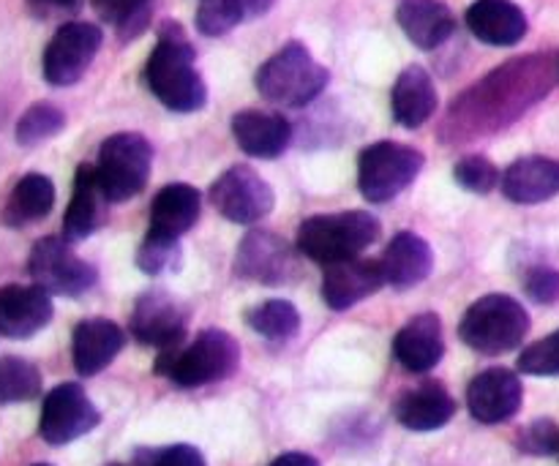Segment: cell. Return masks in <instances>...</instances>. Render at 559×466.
I'll use <instances>...</instances> for the list:
<instances>
[{"label": "cell", "mask_w": 559, "mask_h": 466, "mask_svg": "<svg viewBox=\"0 0 559 466\" xmlns=\"http://www.w3.org/2000/svg\"><path fill=\"white\" fill-rule=\"evenodd\" d=\"M557 80L559 60L555 55L538 52L508 60L451 104L440 126L442 142L462 145L508 129L530 107L544 101Z\"/></svg>", "instance_id": "6da1fadb"}, {"label": "cell", "mask_w": 559, "mask_h": 466, "mask_svg": "<svg viewBox=\"0 0 559 466\" xmlns=\"http://www.w3.org/2000/svg\"><path fill=\"white\" fill-rule=\"evenodd\" d=\"M145 85L173 112L205 107V80L197 71V52L180 22L167 20L158 27L156 47L145 63Z\"/></svg>", "instance_id": "7a4b0ae2"}, {"label": "cell", "mask_w": 559, "mask_h": 466, "mask_svg": "<svg viewBox=\"0 0 559 466\" xmlns=\"http://www.w3.org/2000/svg\"><path fill=\"white\" fill-rule=\"evenodd\" d=\"M240 366V347L229 333L207 327L194 342L158 353L156 371L178 387H202L233 377Z\"/></svg>", "instance_id": "3957f363"}, {"label": "cell", "mask_w": 559, "mask_h": 466, "mask_svg": "<svg viewBox=\"0 0 559 466\" xmlns=\"http://www.w3.org/2000/svg\"><path fill=\"white\" fill-rule=\"evenodd\" d=\"M331 82V71L317 63L309 47L289 41L257 69L254 85L262 98L278 107H306Z\"/></svg>", "instance_id": "277c9868"}, {"label": "cell", "mask_w": 559, "mask_h": 466, "mask_svg": "<svg viewBox=\"0 0 559 466\" xmlns=\"http://www.w3.org/2000/svg\"><path fill=\"white\" fill-rule=\"evenodd\" d=\"M382 227L377 216L366 211L322 213L306 218L298 227V251L320 265L353 260L380 240Z\"/></svg>", "instance_id": "5b68a950"}, {"label": "cell", "mask_w": 559, "mask_h": 466, "mask_svg": "<svg viewBox=\"0 0 559 466\" xmlns=\"http://www.w3.org/2000/svg\"><path fill=\"white\" fill-rule=\"evenodd\" d=\"M530 333V314L511 295H486L462 316L459 336L480 355H506L522 347Z\"/></svg>", "instance_id": "8992f818"}, {"label": "cell", "mask_w": 559, "mask_h": 466, "mask_svg": "<svg viewBox=\"0 0 559 466\" xmlns=\"http://www.w3.org/2000/svg\"><path fill=\"white\" fill-rule=\"evenodd\" d=\"M153 147L136 131H120L107 136L98 147L96 167L98 186H102L107 202H126L145 189L151 178Z\"/></svg>", "instance_id": "52a82bcc"}, {"label": "cell", "mask_w": 559, "mask_h": 466, "mask_svg": "<svg viewBox=\"0 0 559 466\" xmlns=\"http://www.w3.org/2000/svg\"><path fill=\"white\" fill-rule=\"evenodd\" d=\"M424 169V153L402 142H374L358 158V189L374 205L391 202L415 183Z\"/></svg>", "instance_id": "ba28073f"}, {"label": "cell", "mask_w": 559, "mask_h": 466, "mask_svg": "<svg viewBox=\"0 0 559 466\" xmlns=\"http://www.w3.org/2000/svg\"><path fill=\"white\" fill-rule=\"evenodd\" d=\"M27 271L36 287L60 298H80L96 284L98 273L91 262L71 251L69 240L41 238L31 251Z\"/></svg>", "instance_id": "9c48e42d"}, {"label": "cell", "mask_w": 559, "mask_h": 466, "mask_svg": "<svg viewBox=\"0 0 559 466\" xmlns=\"http://www.w3.org/2000/svg\"><path fill=\"white\" fill-rule=\"evenodd\" d=\"M104 41L102 27L93 22H66L44 49V80L55 87H69L85 76Z\"/></svg>", "instance_id": "30bf717a"}, {"label": "cell", "mask_w": 559, "mask_h": 466, "mask_svg": "<svg viewBox=\"0 0 559 466\" xmlns=\"http://www.w3.org/2000/svg\"><path fill=\"white\" fill-rule=\"evenodd\" d=\"M211 202L227 222L257 224L273 211L276 194L265 178L246 164H235L211 186Z\"/></svg>", "instance_id": "8fae6325"}, {"label": "cell", "mask_w": 559, "mask_h": 466, "mask_svg": "<svg viewBox=\"0 0 559 466\" xmlns=\"http://www.w3.org/2000/svg\"><path fill=\"white\" fill-rule=\"evenodd\" d=\"M98 420H102V415L93 407L87 393L74 382H66V385L49 391L44 398L38 431L49 445H69V442L91 434Z\"/></svg>", "instance_id": "7c38bea8"}, {"label": "cell", "mask_w": 559, "mask_h": 466, "mask_svg": "<svg viewBox=\"0 0 559 466\" xmlns=\"http://www.w3.org/2000/svg\"><path fill=\"white\" fill-rule=\"evenodd\" d=\"M186 325H189L186 306L169 292H162V289H151V292L140 295L129 320L131 336L145 344V347L158 349V353L180 347L186 336Z\"/></svg>", "instance_id": "4fadbf2b"}, {"label": "cell", "mask_w": 559, "mask_h": 466, "mask_svg": "<svg viewBox=\"0 0 559 466\" xmlns=\"http://www.w3.org/2000/svg\"><path fill=\"white\" fill-rule=\"evenodd\" d=\"M524 387L511 369H486L467 387V407L478 423H506L522 409Z\"/></svg>", "instance_id": "5bb4252c"}, {"label": "cell", "mask_w": 559, "mask_h": 466, "mask_svg": "<svg viewBox=\"0 0 559 466\" xmlns=\"http://www.w3.org/2000/svg\"><path fill=\"white\" fill-rule=\"evenodd\" d=\"M235 273L246 282L276 287L293 276V254L278 235L267 229H254L243 238L235 254Z\"/></svg>", "instance_id": "9a60e30c"}, {"label": "cell", "mask_w": 559, "mask_h": 466, "mask_svg": "<svg viewBox=\"0 0 559 466\" xmlns=\"http://www.w3.org/2000/svg\"><path fill=\"white\" fill-rule=\"evenodd\" d=\"M382 284H385V276H382L380 260L353 256V260L333 262V265L325 267V276H322V300L333 311H347L353 306H358L360 300L371 298Z\"/></svg>", "instance_id": "2e32d148"}, {"label": "cell", "mask_w": 559, "mask_h": 466, "mask_svg": "<svg viewBox=\"0 0 559 466\" xmlns=\"http://www.w3.org/2000/svg\"><path fill=\"white\" fill-rule=\"evenodd\" d=\"M52 320V298L41 287L9 284L0 289V336L31 338Z\"/></svg>", "instance_id": "e0dca14e"}, {"label": "cell", "mask_w": 559, "mask_h": 466, "mask_svg": "<svg viewBox=\"0 0 559 466\" xmlns=\"http://www.w3.org/2000/svg\"><path fill=\"white\" fill-rule=\"evenodd\" d=\"M464 20L469 33L489 47H513L530 31L527 14L513 0H475Z\"/></svg>", "instance_id": "ac0fdd59"}, {"label": "cell", "mask_w": 559, "mask_h": 466, "mask_svg": "<svg viewBox=\"0 0 559 466\" xmlns=\"http://www.w3.org/2000/svg\"><path fill=\"white\" fill-rule=\"evenodd\" d=\"M393 355L413 374H426V371L435 369L445 355L440 316L431 314V311L413 316L393 338Z\"/></svg>", "instance_id": "d6986e66"}, {"label": "cell", "mask_w": 559, "mask_h": 466, "mask_svg": "<svg viewBox=\"0 0 559 466\" xmlns=\"http://www.w3.org/2000/svg\"><path fill=\"white\" fill-rule=\"evenodd\" d=\"M233 136L243 153L254 158H278L289 147L293 126L278 112L243 109L233 115Z\"/></svg>", "instance_id": "ffe728a7"}, {"label": "cell", "mask_w": 559, "mask_h": 466, "mask_svg": "<svg viewBox=\"0 0 559 466\" xmlns=\"http://www.w3.org/2000/svg\"><path fill=\"white\" fill-rule=\"evenodd\" d=\"M502 194L516 205H538L559 194V162L546 156H527L502 172Z\"/></svg>", "instance_id": "44dd1931"}, {"label": "cell", "mask_w": 559, "mask_h": 466, "mask_svg": "<svg viewBox=\"0 0 559 466\" xmlns=\"http://www.w3.org/2000/svg\"><path fill=\"white\" fill-rule=\"evenodd\" d=\"M385 284L396 289H413L424 284L435 271V254L431 246L415 232H399L385 246V254L380 260Z\"/></svg>", "instance_id": "7402d4cb"}, {"label": "cell", "mask_w": 559, "mask_h": 466, "mask_svg": "<svg viewBox=\"0 0 559 466\" xmlns=\"http://www.w3.org/2000/svg\"><path fill=\"white\" fill-rule=\"evenodd\" d=\"M107 196L98 186L96 167L82 164L74 175V191H71L69 211L63 216V240L76 243L96 232L104 224V211H107Z\"/></svg>", "instance_id": "603a6c76"}, {"label": "cell", "mask_w": 559, "mask_h": 466, "mask_svg": "<svg viewBox=\"0 0 559 466\" xmlns=\"http://www.w3.org/2000/svg\"><path fill=\"white\" fill-rule=\"evenodd\" d=\"M399 27L418 49H437L456 33V16L442 0H402Z\"/></svg>", "instance_id": "cb8c5ba5"}, {"label": "cell", "mask_w": 559, "mask_h": 466, "mask_svg": "<svg viewBox=\"0 0 559 466\" xmlns=\"http://www.w3.org/2000/svg\"><path fill=\"white\" fill-rule=\"evenodd\" d=\"M393 118L404 129H420L437 112V87L424 65H407L391 91Z\"/></svg>", "instance_id": "d4e9b609"}, {"label": "cell", "mask_w": 559, "mask_h": 466, "mask_svg": "<svg viewBox=\"0 0 559 466\" xmlns=\"http://www.w3.org/2000/svg\"><path fill=\"white\" fill-rule=\"evenodd\" d=\"M126 336L112 320H82L74 327L71 338V355H74V369L82 377H93L107 369L118 353L123 349Z\"/></svg>", "instance_id": "484cf974"}, {"label": "cell", "mask_w": 559, "mask_h": 466, "mask_svg": "<svg viewBox=\"0 0 559 466\" xmlns=\"http://www.w3.org/2000/svg\"><path fill=\"white\" fill-rule=\"evenodd\" d=\"M456 415V402L440 382H424L396 402V420L409 431H437Z\"/></svg>", "instance_id": "4316f807"}, {"label": "cell", "mask_w": 559, "mask_h": 466, "mask_svg": "<svg viewBox=\"0 0 559 466\" xmlns=\"http://www.w3.org/2000/svg\"><path fill=\"white\" fill-rule=\"evenodd\" d=\"M202 211V196L189 183H169L156 194L151 205V227L147 232L175 238L189 232Z\"/></svg>", "instance_id": "83f0119b"}, {"label": "cell", "mask_w": 559, "mask_h": 466, "mask_svg": "<svg viewBox=\"0 0 559 466\" xmlns=\"http://www.w3.org/2000/svg\"><path fill=\"white\" fill-rule=\"evenodd\" d=\"M55 205V186L47 175L31 172L14 186L5 205V224L11 227H25V224L41 222L49 216Z\"/></svg>", "instance_id": "f1b7e54d"}, {"label": "cell", "mask_w": 559, "mask_h": 466, "mask_svg": "<svg viewBox=\"0 0 559 466\" xmlns=\"http://www.w3.org/2000/svg\"><path fill=\"white\" fill-rule=\"evenodd\" d=\"M98 20L118 31L120 41H134L147 31L158 0H91Z\"/></svg>", "instance_id": "f546056e"}, {"label": "cell", "mask_w": 559, "mask_h": 466, "mask_svg": "<svg viewBox=\"0 0 559 466\" xmlns=\"http://www.w3.org/2000/svg\"><path fill=\"white\" fill-rule=\"evenodd\" d=\"M246 322L251 331L271 342H287L298 333L300 314L289 300H265L246 314Z\"/></svg>", "instance_id": "4dcf8cb0"}, {"label": "cell", "mask_w": 559, "mask_h": 466, "mask_svg": "<svg viewBox=\"0 0 559 466\" xmlns=\"http://www.w3.org/2000/svg\"><path fill=\"white\" fill-rule=\"evenodd\" d=\"M41 393V374L25 358H0V404L33 402Z\"/></svg>", "instance_id": "1f68e13d"}, {"label": "cell", "mask_w": 559, "mask_h": 466, "mask_svg": "<svg viewBox=\"0 0 559 466\" xmlns=\"http://www.w3.org/2000/svg\"><path fill=\"white\" fill-rule=\"evenodd\" d=\"M66 126V115L60 112L55 104L38 101L33 107L25 109V115L16 123V142L22 147L41 145V142L52 140L55 134H60Z\"/></svg>", "instance_id": "d6a6232c"}, {"label": "cell", "mask_w": 559, "mask_h": 466, "mask_svg": "<svg viewBox=\"0 0 559 466\" xmlns=\"http://www.w3.org/2000/svg\"><path fill=\"white\" fill-rule=\"evenodd\" d=\"M180 256L183 254H180L178 240L147 232L140 251H136V267H140L142 273H147V276H162V273L178 271Z\"/></svg>", "instance_id": "836d02e7"}, {"label": "cell", "mask_w": 559, "mask_h": 466, "mask_svg": "<svg viewBox=\"0 0 559 466\" xmlns=\"http://www.w3.org/2000/svg\"><path fill=\"white\" fill-rule=\"evenodd\" d=\"M246 20L240 0H202L197 9V31L202 36H224Z\"/></svg>", "instance_id": "e575fe53"}, {"label": "cell", "mask_w": 559, "mask_h": 466, "mask_svg": "<svg viewBox=\"0 0 559 466\" xmlns=\"http://www.w3.org/2000/svg\"><path fill=\"white\" fill-rule=\"evenodd\" d=\"M453 178L469 194H491L502 180V175L486 156H464L453 167Z\"/></svg>", "instance_id": "d590c367"}, {"label": "cell", "mask_w": 559, "mask_h": 466, "mask_svg": "<svg viewBox=\"0 0 559 466\" xmlns=\"http://www.w3.org/2000/svg\"><path fill=\"white\" fill-rule=\"evenodd\" d=\"M519 371L530 377H559V331L530 344L519 355Z\"/></svg>", "instance_id": "8d00e7d4"}, {"label": "cell", "mask_w": 559, "mask_h": 466, "mask_svg": "<svg viewBox=\"0 0 559 466\" xmlns=\"http://www.w3.org/2000/svg\"><path fill=\"white\" fill-rule=\"evenodd\" d=\"M131 466H207L205 456L191 445H167V447H145L136 451Z\"/></svg>", "instance_id": "74e56055"}, {"label": "cell", "mask_w": 559, "mask_h": 466, "mask_svg": "<svg viewBox=\"0 0 559 466\" xmlns=\"http://www.w3.org/2000/svg\"><path fill=\"white\" fill-rule=\"evenodd\" d=\"M519 447L530 456H551L559 453V426L555 420H535L519 434Z\"/></svg>", "instance_id": "f35d334b"}, {"label": "cell", "mask_w": 559, "mask_h": 466, "mask_svg": "<svg viewBox=\"0 0 559 466\" xmlns=\"http://www.w3.org/2000/svg\"><path fill=\"white\" fill-rule=\"evenodd\" d=\"M524 289H527L530 300L540 306L557 303L559 300V271L555 267H533L524 278Z\"/></svg>", "instance_id": "ab89813d"}, {"label": "cell", "mask_w": 559, "mask_h": 466, "mask_svg": "<svg viewBox=\"0 0 559 466\" xmlns=\"http://www.w3.org/2000/svg\"><path fill=\"white\" fill-rule=\"evenodd\" d=\"M85 0H27V9L38 20H55V16L76 14Z\"/></svg>", "instance_id": "60d3db41"}, {"label": "cell", "mask_w": 559, "mask_h": 466, "mask_svg": "<svg viewBox=\"0 0 559 466\" xmlns=\"http://www.w3.org/2000/svg\"><path fill=\"white\" fill-rule=\"evenodd\" d=\"M271 466H320V462L314 456H306V453H284Z\"/></svg>", "instance_id": "b9f144b4"}, {"label": "cell", "mask_w": 559, "mask_h": 466, "mask_svg": "<svg viewBox=\"0 0 559 466\" xmlns=\"http://www.w3.org/2000/svg\"><path fill=\"white\" fill-rule=\"evenodd\" d=\"M240 3H243L246 16H260V14H267L276 0H240Z\"/></svg>", "instance_id": "7bdbcfd3"}, {"label": "cell", "mask_w": 559, "mask_h": 466, "mask_svg": "<svg viewBox=\"0 0 559 466\" xmlns=\"http://www.w3.org/2000/svg\"><path fill=\"white\" fill-rule=\"evenodd\" d=\"M109 466H123V464H109Z\"/></svg>", "instance_id": "ee69618b"}, {"label": "cell", "mask_w": 559, "mask_h": 466, "mask_svg": "<svg viewBox=\"0 0 559 466\" xmlns=\"http://www.w3.org/2000/svg\"><path fill=\"white\" fill-rule=\"evenodd\" d=\"M36 466H49V464H36Z\"/></svg>", "instance_id": "f6af8a7d"}]
</instances>
